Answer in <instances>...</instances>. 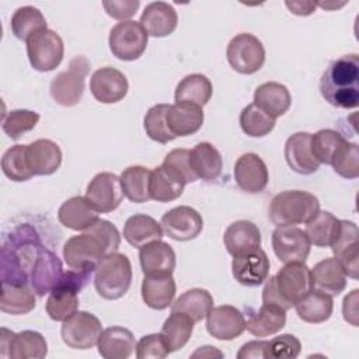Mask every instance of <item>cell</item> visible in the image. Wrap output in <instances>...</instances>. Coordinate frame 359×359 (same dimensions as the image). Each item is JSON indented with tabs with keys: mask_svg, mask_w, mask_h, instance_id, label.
Wrapping results in <instances>:
<instances>
[{
	"mask_svg": "<svg viewBox=\"0 0 359 359\" xmlns=\"http://www.w3.org/2000/svg\"><path fill=\"white\" fill-rule=\"evenodd\" d=\"M43 248L38 231L29 224H20L1 245V283L27 285L39 251Z\"/></svg>",
	"mask_w": 359,
	"mask_h": 359,
	"instance_id": "6da1fadb",
	"label": "cell"
},
{
	"mask_svg": "<svg viewBox=\"0 0 359 359\" xmlns=\"http://www.w3.org/2000/svg\"><path fill=\"white\" fill-rule=\"evenodd\" d=\"M320 93L332 107L352 109L359 105V56L344 55L332 60L320 79Z\"/></svg>",
	"mask_w": 359,
	"mask_h": 359,
	"instance_id": "7a4b0ae2",
	"label": "cell"
},
{
	"mask_svg": "<svg viewBox=\"0 0 359 359\" xmlns=\"http://www.w3.org/2000/svg\"><path fill=\"white\" fill-rule=\"evenodd\" d=\"M320 212L318 198L307 191H283L271 201L268 216L276 226L306 224Z\"/></svg>",
	"mask_w": 359,
	"mask_h": 359,
	"instance_id": "3957f363",
	"label": "cell"
},
{
	"mask_svg": "<svg viewBox=\"0 0 359 359\" xmlns=\"http://www.w3.org/2000/svg\"><path fill=\"white\" fill-rule=\"evenodd\" d=\"M95 269H69L65 271L57 285L46 300V313L53 321H65L79 310V293L87 285Z\"/></svg>",
	"mask_w": 359,
	"mask_h": 359,
	"instance_id": "277c9868",
	"label": "cell"
},
{
	"mask_svg": "<svg viewBox=\"0 0 359 359\" xmlns=\"http://www.w3.org/2000/svg\"><path fill=\"white\" fill-rule=\"evenodd\" d=\"M132 283V265L129 258L121 252L105 255L94 271V286L97 293L107 300L122 297Z\"/></svg>",
	"mask_w": 359,
	"mask_h": 359,
	"instance_id": "5b68a950",
	"label": "cell"
},
{
	"mask_svg": "<svg viewBox=\"0 0 359 359\" xmlns=\"http://www.w3.org/2000/svg\"><path fill=\"white\" fill-rule=\"evenodd\" d=\"M88 72L90 62L87 57H73L67 70L60 72L50 81V95L55 102L63 107H73L79 104L84 93V83Z\"/></svg>",
	"mask_w": 359,
	"mask_h": 359,
	"instance_id": "8992f818",
	"label": "cell"
},
{
	"mask_svg": "<svg viewBox=\"0 0 359 359\" xmlns=\"http://www.w3.org/2000/svg\"><path fill=\"white\" fill-rule=\"evenodd\" d=\"M149 42V34L140 22L128 20L121 21L109 31L108 43L112 55L121 60H136L139 59Z\"/></svg>",
	"mask_w": 359,
	"mask_h": 359,
	"instance_id": "52a82bcc",
	"label": "cell"
},
{
	"mask_svg": "<svg viewBox=\"0 0 359 359\" xmlns=\"http://www.w3.org/2000/svg\"><path fill=\"white\" fill-rule=\"evenodd\" d=\"M65 53V45L59 34L45 28L27 39V55L31 66L38 72L55 70Z\"/></svg>",
	"mask_w": 359,
	"mask_h": 359,
	"instance_id": "ba28073f",
	"label": "cell"
},
{
	"mask_svg": "<svg viewBox=\"0 0 359 359\" xmlns=\"http://www.w3.org/2000/svg\"><path fill=\"white\" fill-rule=\"evenodd\" d=\"M226 55L231 69L241 74L258 72L265 62V48L262 42L248 32L233 36L227 45Z\"/></svg>",
	"mask_w": 359,
	"mask_h": 359,
	"instance_id": "9c48e42d",
	"label": "cell"
},
{
	"mask_svg": "<svg viewBox=\"0 0 359 359\" xmlns=\"http://www.w3.org/2000/svg\"><path fill=\"white\" fill-rule=\"evenodd\" d=\"M273 280L278 293L290 309L314 289L311 269L304 262L285 264L273 276Z\"/></svg>",
	"mask_w": 359,
	"mask_h": 359,
	"instance_id": "30bf717a",
	"label": "cell"
},
{
	"mask_svg": "<svg viewBox=\"0 0 359 359\" xmlns=\"http://www.w3.org/2000/svg\"><path fill=\"white\" fill-rule=\"evenodd\" d=\"M102 332V324L94 314L77 310L63 321L60 337L72 349H90L97 345Z\"/></svg>",
	"mask_w": 359,
	"mask_h": 359,
	"instance_id": "8fae6325",
	"label": "cell"
},
{
	"mask_svg": "<svg viewBox=\"0 0 359 359\" xmlns=\"http://www.w3.org/2000/svg\"><path fill=\"white\" fill-rule=\"evenodd\" d=\"M105 255L102 244L86 231L70 237L63 245V258L70 269H95Z\"/></svg>",
	"mask_w": 359,
	"mask_h": 359,
	"instance_id": "7c38bea8",
	"label": "cell"
},
{
	"mask_svg": "<svg viewBox=\"0 0 359 359\" xmlns=\"http://www.w3.org/2000/svg\"><path fill=\"white\" fill-rule=\"evenodd\" d=\"M272 248L283 264L304 262L310 254L311 243L304 230L296 226H280L272 233Z\"/></svg>",
	"mask_w": 359,
	"mask_h": 359,
	"instance_id": "4fadbf2b",
	"label": "cell"
},
{
	"mask_svg": "<svg viewBox=\"0 0 359 359\" xmlns=\"http://www.w3.org/2000/svg\"><path fill=\"white\" fill-rule=\"evenodd\" d=\"M160 224L170 238L175 241H189L201 234L203 219L198 210L182 205L165 212Z\"/></svg>",
	"mask_w": 359,
	"mask_h": 359,
	"instance_id": "5bb4252c",
	"label": "cell"
},
{
	"mask_svg": "<svg viewBox=\"0 0 359 359\" xmlns=\"http://www.w3.org/2000/svg\"><path fill=\"white\" fill-rule=\"evenodd\" d=\"M86 198L100 213L115 210L123 198L121 178L114 172H98L87 185Z\"/></svg>",
	"mask_w": 359,
	"mask_h": 359,
	"instance_id": "9a60e30c",
	"label": "cell"
},
{
	"mask_svg": "<svg viewBox=\"0 0 359 359\" xmlns=\"http://www.w3.org/2000/svg\"><path fill=\"white\" fill-rule=\"evenodd\" d=\"M269 258L262 248H254L244 254L236 255L231 262L234 279L248 287L262 285L269 276Z\"/></svg>",
	"mask_w": 359,
	"mask_h": 359,
	"instance_id": "2e32d148",
	"label": "cell"
},
{
	"mask_svg": "<svg viewBox=\"0 0 359 359\" xmlns=\"http://www.w3.org/2000/svg\"><path fill=\"white\" fill-rule=\"evenodd\" d=\"M358 226L351 220H341L339 230L331 243L334 257L342 265L346 276L358 279L359 273V248H358Z\"/></svg>",
	"mask_w": 359,
	"mask_h": 359,
	"instance_id": "e0dca14e",
	"label": "cell"
},
{
	"mask_svg": "<svg viewBox=\"0 0 359 359\" xmlns=\"http://www.w3.org/2000/svg\"><path fill=\"white\" fill-rule=\"evenodd\" d=\"M129 84L126 76L115 67L105 66L97 69L90 79L93 97L102 104H115L125 98Z\"/></svg>",
	"mask_w": 359,
	"mask_h": 359,
	"instance_id": "ac0fdd59",
	"label": "cell"
},
{
	"mask_svg": "<svg viewBox=\"0 0 359 359\" xmlns=\"http://www.w3.org/2000/svg\"><path fill=\"white\" fill-rule=\"evenodd\" d=\"M206 330L216 339L231 341L245 330L244 314L230 304L212 307L206 316Z\"/></svg>",
	"mask_w": 359,
	"mask_h": 359,
	"instance_id": "d6986e66",
	"label": "cell"
},
{
	"mask_svg": "<svg viewBox=\"0 0 359 359\" xmlns=\"http://www.w3.org/2000/svg\"><path fill=\"white\" fill-rule=\"evenodd\" d=\"M234 180L238 188L248 194L262 192L269 181L266 164L258 154L244 153L234 164Z\"/></svg>",
	"mask_w": 359,
	"mask_h": 359,
	"instance_id": "ffe728a7",
	"label": "cell"
},
{
	"mask_svg": "<svg viewBox=\"0 0 359 359\" xmlns=\"http://www.w3.org/2000/svg\"><path fill=\"white\" fill-rule=\"evenodd\" d=\"M63 272L65 271L59 257L52 250L43 247L32 266L29 285L38 296H45L57 285Z\"/></svg>",
	"mask_w": 359,
	"mask_h": 359,
	"instance_id": "44dd1931",
	"label": "cell"
},
{
	"mask_svg": "<svg viewBox=\"0 0 359 359\" xmlns=\"http://www.w3.org/2000/svg\"><path fill=\"white\" fill-rule=\"evenodd\" d=\"M285 158L287 165L297 174L310 175L320 168L311 151V133L296 132L285 143Z\"/></svg>",
	"mask_w": 359,
	"mask_h": 359,
	"instance_id": "7402d4cb",
	"label": "cell"
},
{
	"mask_svg": "<svg viewBox=\"0 0 359 359\" xmlns=\"http://www.w3.org/2000/svg\"><path fill=\"white\" fill-rule=\"evenodd\" d=\"M139 261L144 276L172 275L175 269V252L168 243L161 240L139 248Z\"/></svg>",
	"mask_w": 359,
	"mask_h": 359,
	"instance_id": "603a6c76",
	"label": "cell"
},
{
	"mask_svg": "<svg viewBox=\"0 0 359 359\" xmlns=\"http://www.w3.org/2000/svg\"><path fill=\"white\" fill-rule=\"evenodd\" d=\"M25 156L34 175H50L62 164V150L50 139H36L27 144Z\"/></svg>",
	"mask_w": 359,
	"mask_h": 359,
	"instance_id": "cb8c5ba5",
	"label": "cell"
},
{
	"mask_svg": "<svg viewBox=\"0 0 359 359\" xmlns=\"http://www.w3.org/2000/svg\"><path fill=\"white\" fill-rule=\"evenodd\" d=\"M140 24L150 36L163 38L174 32L178 24V15L171 4L153 1L144 7L140 15Z\"/></svg>",
	"mask_w": 359,
	"mask_h": 359,
	"instance_id": "d4e9b609",
	"label": "cell"
},
{
	"mask_svg": "<svg viewBox=\"0 0 359 359\" xmlns=\"http://www.w3.org/2000/svg\"><path fill=\"white\" fill-rule=\"evenodd\" d=\"M167 125L171 133L178 136H189L196 133L203 123V111L202 107L191 102H175L168 107Z\"/></svg>",
	"mask_w": 359,
	"mask_h": 359,
	"instance_id": "484cf974",
	"label": "cell"
},
{
	"mask_svg": "<svg viewBox=\"0 0 359 359\" xmlns=\"http://www.w3.org/2000/svg\"><path fill=\"white\" fill-rule=\"evenodd\" d=\"M100 212L87 201L86 196H73L62 203L57 210L60 224L70 230H87L100 219Z\"/></svg>",
	"mask_w": 359,
	"mask_h": 359,
	"instance_id": "4316f807",
	"label": "cell"
},
{
	"mask_svg": "<svg viewBox=\"0 0 359 359\" xmlns=\"http://www.w3.org/2000/svg\"><path fill=\"white\" fill-rule=\"evenodd\" d=\"M97 348L105 359H126L136 349V341L130 330L114 325L102 330Z\"/></svg>",
	"mask_w": 359,
	"mask_h": 359,
	"instance_id": "83f0119b",
	"label": "cell"
},
{
	"mask_svg": "<svg viewBox=\"0 0 359 359\" xmlns=\"http://www.w3.org/2000/svg\"><path fill=\"white\" fill-rule=\"evenodd\" d=\"M311 276L314 289L330 296H338L346 287V273L335 257L317 262L311 269Z\"/></svg>",
	"mask_w": 359,
	"mask_h": 359,
	"instance_id": "f1b7e54d",
	"label": "cell"
},
{
	"mask_svg": "<svg viewBox=\"0 0 359 359\" xmlns=\"http://www.w3.org/2000/svg\"><path fill=\"white\" fill-rule=\"evenodd\" d=\"M223 243L227 252L236 257L261 247V231L250 220H237L226 229Z\"/></svg>",
	"mask_w": 359,
	"mask_h": 359,
	"instance_id": "f546056e",
	"label": "cell"
},
{
	"mask_svg": "<svg viewBox=\"0 0 359 359\" xmlns=\"http://www.w3.org/2000/svg\"><path fill=\"white\" fill-rule=\"evenodd\" d=\"M254 104L276 119L287 112L292 104V97L286 86L278 81H266L257 87L254 93Z\"/></svg>",
	"mask_w": 359,
	"mask_h": 359,
	"instance_id": "4dcf8cb0",
	"label": "cell"
},
{
	"mask_svg": "<svg viewBox=\"0 0 359 359\" xmlns=\"http://www.w3.org/2000/svg\"><path fill=\"white\" fill-rule=\"evenodd\" d=\"M140 292L146 306L153 310H164L172 304L177 285L172 275L144 276Z\"/></svg>",
	"mask_w": 359,
	"mask_h": 359,
	"instance_id": "1f68e13d",
	"label": "cell"
},
{
	"mask_svg": "<svg viewBox=\"0 0 359 359\" xmlns=\"http://www.w3.org/2000/svg\"><path fill=\"white\" fill-rule=\"evenodd\" d=\"M189 164L196 178L213 181L219 178L223 168V160L219 150L208 143L201 142L189 150Z\"/></svg>",
	"mask_w": 359,
	"mask_h": 359,
	"instance_id": "d6a6232c",
	"label": "cell"
},
{
	"mask_svg": "<svg viewBox=\"0 0 359 359\" xmlns=\"http://www.w3.org/2000/svg\"><path fill=\"white\" fill-rule=\"evenodd\" d=\"M163 233L161 224L151 216L143 213L130 216L123 226V238L136 248L161 240Z\"/></svg>",
	"mask_w": 359,
	"mask_h": 359,
	"instance_id": "836d02e7",
	"label": "cell"
},
{
	"mask_svg": "<svg viewBox=\"0 0 359 359\" xmlns=\"http://www.w3.org/2000/svg\"><path fill=\"white\" fill-rule=\"evenodd\" d=\"M286 324V311L272 304H264L248 316L245 328L259 338L271 337L279 332Z\"/></svg>",
	"mask_w": 359,
	"mask_h": 359,
	"instance_id": "e575fe53",
	"label": "cell"
},
{
	"mask_svg": "<svg viewBox=\"0 0 359 359\" xmlns=\"http://www.w3.org/2000/svg\"><path fill=\"white\" fill-rule=\"evenodd\" d=\"M294 309L299 318L304 323L320 324L327 321L332 314V296L313 289L294 304Z\"/></svg>",
	"mask_w": 359,
	"mask_h": 359,
	"instance_id": "d590c367",
	"label": "cell"
},
{
	"mask_svg": "<svg viewBox=\"0 0 359 359\" xmlns=\"http://www.w3.org/2000/svg\"><path fill=\"white\" fill-rule=\"evenodd\" d=\"M36 306L35 292L27 285L1 283L0 310L11 316L28 314Z\"/></svg>",
	"mask_w": 359,
	"mask_h": 359,
	"instance_id": "8d00e7d4",
	"label": "cell"
},
{
	"mask_svg": "<svg viewBox=\"0 0 359 359\" xmlns=\"http://www.w3.org/2000/svg\"><path fill=\"white\" fill-rule=\"evenodd\" d=\"M213 307L212 294L202 287H194L184 292L171 304V311H180L189 316L195 323L206 318Z\"/></svg>",
	"mask_w": 359,
	"mask_h": 359,
	"instance_id": "74e56055",
	"label": "cell"
},
{
	"mask_svg": "<svg viewBox=\"0 0 359 359\" xmlns=\"http://www.w3.org/2000/svg\"><path fill=\"white\" fill-rule=\"evenodd\" d=\"M213 93L212 83L205 74L194 73L185 76L175 87V102H191L199 107L208 104Z\"/></svg>",
	"mask_w": 359,
	"mask_h": 359,
	"instance_id": "f35d334b",
	"label": "cell"
},
{
	"mask_svg": "<svg viewBox=\"0 0 359 359\" xmlns=\"http://www.w3.org/2000/svg\"><path fill=\"white\" fill-rule=\"evenodd\" d=\"M185 184L174 177L163 164L150 171L149 192L150 198L157 202H171L180 198L184 192Z\"/></svg>",
	"mask_w": 359,
	"mask_h": 359,
	"instance_id": "ab89813d",
	"label": "cell"
},
{
	"mask_svg": "<svg viewBox=\"0 0 359 359\" xmlns=\"http://www.w3.org/2000/svg\"><path fill=\"white\" fill-rule=\"evenodd\" d=\"M48 353L45 337L38 331L25 330L14 334L8 351V358L13 359H42Z\"/></svg>",
	"mask_w": 359,
	"mask_h": 359,
	"instance_id": "60d3db41",
	"label": "cell"
},
{
	"mask_svg": "<svg viewBox=\"0 0 359 359\" xmlns=\"http://www.w3.org/2000/svg\"><path fill=\"white\" fill-rule=\"evenodd\" d=\"M150 171L143 165H130L125 168L121 174V184L123 195L135 203H143L150 201L149 182H150Z\"/></svg>",
	"mask_w": 359,
	"mask_h": 359,
	"instance_id": "b9f144b4",
	"label": "cell"
},
{
	"mask_svg": "<svg viewBox=\"0 0 359 359\" xmlns=\"http://www.w3.org/2000/svg\"><path fill=\"white\" fill-rule=\"evenodd\" d=\"M341 220L335 217L331 212L320 210L311 220L306 223L304 233L307 234L311 244L316 247H330L334 241L338 230H339Z\"/></svg>",
	"mask_w": 359,
	"mask_h": 359,
	"instance_id": "7bdbcfd3",
	"label": "cell"
},
{
	"mask_svg": "<svg viewBox=\"0 0 359 359\" xmlns=\"http://www.w3.org/2000/svg\"><path fill=\"white\" fill-rule=\"evenodd\" d=\"M195 321L180 311H171L168 318L161 327V334L171 352H175L185 346L194 331Z\"/></svg>",
	"mask_w": 359,
	"mask_h": 359,
	"instance_id": "ee69618b",
	"label": "cell"
},
{
	"mask_svg": "<svg viewBox=\"0 0 359 359\" xmlns=\"http://www.w3.org/2000/svg\"><path fill=\"white\" fill-rule=\"evenodd\" d=\"M45 28H48L46 20L34 6L18 7L11 17V31L21 41H27L32 34Z\"/></svg>",
	"mask_w": 359,
	"mask_h": 359,
	"instance_id": "f6af8a7d",
	"label": "cell"
},
{
	"mask_svg": "<svg viewBox=\"0 0 359 359\" xmlns=\"http://www.w3.org/2000/svg\"><path fill=\"white\" fill-rule=\"evenodd\" d=\"M276 119L265 114L254 102L243 108L240 114V126L243 132L251 137H262L272 132Z\"/></svg>",
	"mask_w": 359,
	"mask_h": 359,
	"instance_id": "bcb514c9",
	"label": "cell"
},
{
	"mask_svg": "<svg viewBox=\"0 0 359 359\" xmlns=\"http://www.w3.org/2000/svg\"><path fill=\"white\" fill-rule=\"evenodd\" d=\"M25 150L27 144H15L6 150L1 157V171L11 181L21 182L34 177L27 163Z\"/></svg>",
	"mask_w": 359,
	"mask_h": 359,
	"instance_id": "7dc6e473",
	"label": "cell"
},
{
	"mask_svg": "<svg viewBox=\"0 0 359 359\" xmlns=\"http://www.w3.org/2000/svg\"><path fill=\"white\" fill-rule=\"evenodd\" d=\"M168 107H170V104L153 105L146 112L144 121H143L146 135L151 140H154L157 143H161V144H165V143L175 139V136L171 133V130L167 125V119H165Z\"/></svg>",
	"mask_w": 359,
	"mask_h": 359,
	"instance_id": "c3c4849f",
	"label": "cell"
},
{
	"mask_svg": "<svg viewBox=\"0 0 359 359\" xmlns=\"http://www.w3.org/2000/svg\"><path fill=\"white\" fill-rule=\"evenodd\" d=\"M334 171L348 180L359 177V147L356 143L345 140L334 153L331 164Z\"/></svg>",
	"mask_w": 359,
	"mask_h": 359,
	"instance_id": "681fc988",
	"label": "cell"
},
{
	"mask_svg": "<svg viewBox=\"0 0 359 359\" xmlns=\"http://www.w3.org/2000/svg\"><path fill=\"white\" fill-rule=\"evenodd\" d=\"M345 140L346 139L334 129H320L311 135V151L320 164H331L334 153Z\"/></svg>",
	"mask_w": 359,
	"mask_h": 359,
	"instance_id": "f907efd6",
	"label": "cell"
},
{
	"mask_svg": "<svg viewBox=\"0 0 359 359\" xmlns=\"http://www.w3.org/2000/svg\"><path fill=\"white\" fill-rule=\"evenodd\" d=\"M39 121V114L31 109H13L4 118L1 128L4 133L13 139H20L24 133L32 130Z\"/></svg>",
	"mask_w": 359,
	"mask_h": 359,
	"instance_id": "816d5d0a",
	"label": "cell"
},
{
	"mask_svg": "<svg viewBox=\"0 0 359 359\" xmlns=\"http://www.w3.org/2000/svg\"><path fill=\"white\" fill-rule=\"evenodd\" d=\"M163 165L185 185L188 182H195L198 180L189 164L188 149H174L168 151V154L164 157Z\"/></svg>",
	"mask_w": 359,
	"mask_h": 359,
	"instance_id": "f5cc1de1",
	"label": "cell"
},
{
	"mask_svg": "<svg viewBox=\"0 0 359 359\" xmlns=\"http://www.w3.org/2000/svg\"><path fill=\"white\" fill-rule=\"evenodd\" d=\"M302 351V342L293 334H280L268 341L266 358H297Z\"/></svg>",
	"mask_w": 359,
	"mask_h": 359,
	"instance_id": "db71d44e",
	"label": "cell"
},
{
	"mask_svg": "<svg viewBox=\"0 0 359 359\" xmlns=\"http://www.w3.org/2000/svg\"><path fill=\"white\" fill-rule=\"evenodd\" d=\"M86 233L94 236L105 248L107 254L116 252V250L121 245V234L115 224L105 219H98L93 226H90Z\"/></svg>",
	"mask_w": 359,
	"mask_h": 359,
	"instance_id": "11a10c76",
	"label": "cell"
},
{
	"mask_svg": "<svg viewBox=\"0 0 359 359\" xmlns=\"http://www.w3.org/2000/svg\"><path fill=\"white\" fill-rule=\"evenodd\" d=\"M171 353L163 334H149L136 342V358L137 359H161Z\"/></svg>",
	"mask_w": 359,
	"mask_h": 359,
	"instance_id": "9f6ffc18",
	"label": "cell"
},
{
	"mask_svg": "<svg viewBox=\"0 0 359 359\" xmlns=\"http://www.w3.org/2000/svg\"><path fill=\"white\" fill-rule=\"evenodd\" d=\"M140 6L139 0H105L102 1V7L105 8L107 14L115 20L128 21L130 17L135 15Z\"/></svg>",
	"mask_w": 359,
	"mask_h": 359,
	"instance_id": "6f0895ef",
	"label": "cell"
},
{
	"mask_svg": "<svg viewBox=\"0 0 359 359\" xmlns=\"http://www.w3.org/2000/svg\"><path fill=\"white\" fill-rule=\"evenodd\" d=\"M266 346H268V341L265 339L250 341L240 348L237 358L238 359H258V358L266 359Z\"/></svg>",
	"mask_w": 359,
	"mask_h": 359,
	"instance_id": "680465c9",
	"label": "cell"
},
{
	"mask_svg": "<svg viewBox=\"0 0 359 359\" xmlns=\"http://www.w3.org/2000/svg\"><path fill=\"white\" fill-rule=\"evenodd\" d=\"M262 303L264 304H272V306H276V307H280L282 310L287 311L290 307L282 300L280 294L278 293L276 290V286H275V280H273V276H269L266 279V283L262 289Z\"/></svg>",
	"mask_w": 359,
	"mask_h": 359,
	"instance_id": "91938a15",
	"label": "cell"
},
{
	"mask_svg": "<svg viewBox=\"0 0 359 359\" xmlns=\"http://www.w3.org/2000/svg\"><path fill=\"white\" fill-rule=\"evenodd\" d=\"M358 289H353L345 299L342 304V313L345 321L351 323L353 327L358 325L356 317H358Z\"/></svg>",
	"mask_w": 359,
	"mask_h": 359,
	"instance_id": "94428289",
	"label": "cell"
},
{
	"mask_svg": "<svg viewBox=\"0 0 359 359\" xmlns=\"http://www.w3.org/2000/svg\"><path fill=\"white\" fill-rule=\"evenodd\" d=\"M285 4L296 15H310L317 8L314 1H285Z\"/></svg>",
	"mask_w": 359,
	"mask_h": 359,
	"instance_id": "6125c7cd",
	"label": "cell"
},
{
	"mask_svg": "<svg viewBox=\"0 0 359 359\" xmlns=\"http://www.w3.org/2000/svg\"><path fill=\"white\" fill-rule=\"evenodd\" d=\"M198 356H202V358H213V356H219L222 358L223 353L217 349H215L213 346L210 345H206V346H201L198 351H195L192 353V358H198Z\"/></svg>",
	"mask_w": 359,
	"mask_h": 359,
	"instance_id": "be15d7a7",
	"label": "cell"
}]
</instances>
